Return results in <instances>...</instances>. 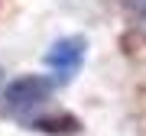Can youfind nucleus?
Instances as JSON below:
<instances>
[{"instance_id":"obj_1","label":"nucleus","mask_w":146,"mask_h":136,"mask_svg":"<svg viewBox=\"0 0 146 136\" xmlns=\"http://www.w3.org/2000/svg\"><path fill=\"white\" fill-rule=\"evenodd\" d=\"M55 84L49 78H42V75H23V78H16L7 84L3 91V107L13 110V114H26V110L39 107L42 100H49Z\"/></svg>"},{"instance_id":"obj_2","label":"nucleus","mask_w":146,"mask_h":136,"mask_svg":"<svg viewBox=\"0 0 146 136\" xmlns=\"http://www.w3.org/2000/svg\"><path fill=\"white\" fill-rule=\"evenodd\" d=\"M84 49H88V42L81 36H65L49 46L46 52V65L52 68L55 81H72L75 75H78V68L84 62Z\"/></svg>"},{"instance_id":"obj_3","label":"nucleus","mask_w":146,"mask_h":136,"mask_svg":"<svg viewBox=\"0 0 146 136\" xmlns=\"http://www.w3.org/2000/svg\"><path fill=\"white\" fill-rule=\"evenodd\" d=\"M123 3L130 7V10H133L136 16H140V26L146 29V0H123Z\"/></svg>"}]
</instances>
